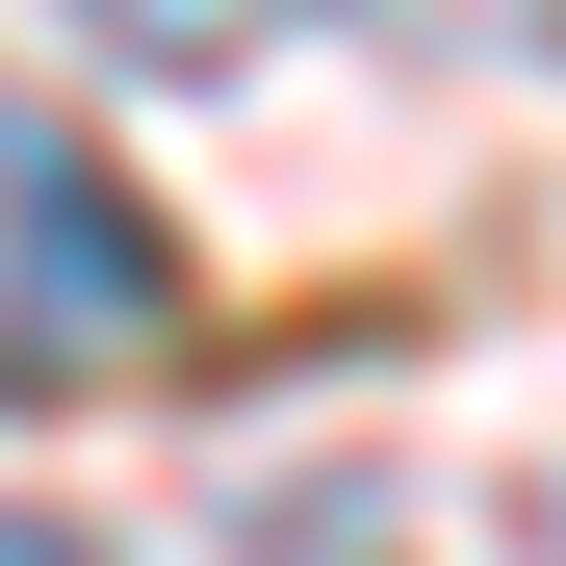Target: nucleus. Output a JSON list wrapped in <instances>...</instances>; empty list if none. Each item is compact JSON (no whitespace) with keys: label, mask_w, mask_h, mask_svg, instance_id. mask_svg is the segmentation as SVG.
Masks as SVG:
<instances>
[{"label":"nucleus","mask_w":566,"mask_h":566,"mask_svg":"<svg viewBox=\"0 0 566 566\" xmlns=\"http://www.w3.org/2000/svg\"><path fill=\"white\" fill-rule=\"evenodd\" d=\"M180 335V258L104 155H52V129H0V360H129Z\"/></svg>","instance_id":"1"},{"label":"nucleus","mask_w":566,"mask_h":566,"mask_svg":"<svg viewBox=\"0 0 566 566\" xmlns=\"http://www.w3.org/2000/svg\"><path fill=\"white\" fill-rule=\"evenodd\" d=\"M52 27L104 52V77H258L283 27H310V0H52Z\"/></svg>","instance_id":"2"},{"label":"nucleus","mask_w":566,"mask_h":566,"mask_svg":"<svg viewBox=\"0 0 566 566\" xmlns=\"http://www.w3.org/2000/svg\"><path fill=\"white\" fill-rule=\"evenodd\" d=\"M360 27H438V52H566V0H360Z\"/></svg>","instance_id":"3"},{"label":"nucleus","mask_w":566,"mask_h":566,"mask_svg":"<svg viewBox=\"0 0 566 566\" xmlns=\"http://www.w3.org/2000/svg\"><path fill=\"white\" fill-rule=\"evenodd\" d=\"M0 566H104V541H77V515H0Z\"/></svg>","instance_id":"4"}]
</instances>
